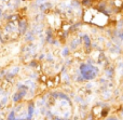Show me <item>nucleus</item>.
<instances>
[{"label": "nucleus", "mask_w": 123, "mask_h": 120, "mask_svg": "<svg viewBox=\"0 0 123 120\" xmlns=\"http://www.w3.org/2000/svg\"><path fill=\"white\" fill-rule=\"evenodd\" d=\"M29 93V87L24 82V83H17L16 84V91L12 95V101L14 104H19L23 102V100Z\"/></svg>", "instance_id": "1"}, {"label": "nucleus", "mask_w": 123, "mask_h": 120, "mask_svg": "<svg viewBox=\"0 0 123 120\" xmlns=\"http://www.w3.org/2000/svg\"><path fill=\"white\" fill-rule=\"evenodd\" d=\"M79 70H80V75L81 77L84 80H92L97 76L98 74V69L96 67H94L91 64H85L82 63L79 67Z\"/></svg>", "instance_id": "2"}, {"label": "nucleus", "mask_w": 123, "mask_h": 120, "mask_svg": "<svg viewBox=\"0 0 123 120\" xmlns=\"http://www.w3.org/2000/svg\"><path fill=\"white\" fill-rule=\"evenodd\" d=\"M17 29H18L19 36L26 35V32H27V30H28V22L24 19H18V21H17Z\"/></svg>", "instance_id": "3"}, {"label": "nucleus", "mask_w": 123, "mask_h": 120, "mask_svg": "<svg viewBox=\"0 0 123 120\" xmlns=\"http://www.w3.org/2000/svg\"><path fill=\"white\" fill-rule=\"evenodd\" d=\"M53 40V32L51 28H48L47 32H45V41L48 43H51V41Z\"/></svg>", "instance_id": "4"}, {"label": "nucleus", "mask_w": 123, "mask_h": 120, "mask_svg": "<svg viewBox=\"0 0 123 120\" xmlns=\"http://www.w3.org/2000/svg\"><path fill=\"white\" fill-rule=\"evenodd\" d=\"M28 66L31 67V68H34V69L39 68V61L38 60H31V61H29V63H28Z\"/></svg>", "instance_id": "5"}, {"label": "nucleus", "mask_w": 123, "mask_h": 120, "mask_svg": "<svg viewBox=\"0 0 123 120\" xmlns=\"http://www.w3.org/2000/svg\"><path fill=\"white\" fill-rule=\"evenodd\" d=\"M34 39H35V36L31 32H26V35H25V41L26 42H31V41H34Z\"/></svg>", "instance_id": "6"}, {"label": "nucleus", "mask_w": 123, "mask_h": 120, "mask_svg": "<svg viewBox=\"0 0 123 120\" xmlns=\"http://www.w3.org/2000/svg\"><path fill=\"white\" fill-rule=\"evenodd\" d=\"M83 40H84V45L86 49H90L91 47V40H90V37L87 35H83Z\"/></svg>", "instance_id": "7"}, {"label": "nucleus", "mask_w": 123, "mask_h": 120, "mask_svg": "<svg viewBox=\"0 0 123 120\" xmlns=\"http://www.w3.org/2000/svg\"><path fill=\"white\" fill-rule=\"evenodd\" d=\"M68 54H69V49H68V48H65L63 51V55L66 56V55H68Z\"/></svg>", "instance_id": "8"}, {"label": "nucleus", "mask_w": 123, "mask_h": 120, "mask_svg": "<svg viewBox=\"0 0 123 120\" xmlns=\"http://www.w3.org/2000/svg\"><path fill=\"white\" fill-rule=\"evenodd\" d=\"M44 57H45V54H40V56H39V60H38V61L44 60Z\"/></svg>", "instance_id": "9"}, {"label": "nucleus", "mask_w": 123, "mask_h": 120, "mask_svg": "<svg viewBox=\"0 0 123 120\" xmlns=\"http://www.w3.org/2000/svg\"><path fill=\"white\" fill-rule=\"evenodd\" d=\"M47 0H36V2H45Z\"/></svg>", "instance_id": "10"}]
</instances>
